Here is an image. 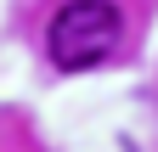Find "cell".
I'll return each instance as SVG.
<instances>
[{"label": "cell", "instance_id": "obj_1", "mask_svg": "<svg viewBox=\"0 0 158 152\" xmlns=\"http://www.w3.org/2000/svg\"><path fill=\"white\" fill-rule=\"evenodd\" d=\"M118 34H124V17H118L113 0H68L51 17L45 45H51V62L62 73H85V68H96V62L113 56Z\"/></svg>", "mask_w": 158, "mask_h": 152}]
</instances>
